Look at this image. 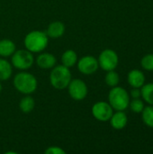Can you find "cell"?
<instances>
[{
    "instance_id": "8fae6325",
    "label": "cell",
    "mask_w": 153,
    "mask_h": 154,
    "mask_svg": "<svg viewBox=\"0 0 153 154\" xmlns=\"http://www.w3.org/2000/svg\"><path fill=\"white\" fill-rule=\"evenodd\" d=\"M109 121L114 129L122 130L126 126L128 118H127L126 114L124 111H117L116 113H114L112 115Z\"/></svg>"
},
{
    "instance_id": "4fadbf2b",
    "label": "cell",
    "mask_w": 153,
    "mask_h": 154,
    "mask_svg": "<svg viewBox=\"0 0 153 154\" xmlns=\"http://www.w3.org/2000/svg\"><path fill=\"white\" fill-rule=\"evenodd\" d=\"M128 83L133 88H140L144 85L145 82V77L144 74L139 70V69H133L129 72L127 77Z\"/></svg>"
},
{
    "instance_id": "5b68a950",
    "label": "cell",
    "mask_w": 153,
    "mask_h": 154,
    "mask_svg": "<svg viewBox=\"0 0 153 154\" xmlns=\"http://www.w3.org/2000/svg\"><path fill=\"white\" fill-rule=\"evenodd\" d=\"M11 64L17 69L27 70L29 69L34 62V57L32 52L28 50H18L15 51L11 56Z\"/></svg>"
},
{
    "instance_id": "9a60e30c",
    "label": "cell",
    "mask_w": 153,
    "mask_h": 154,
    "mask_svg": "<svg viewBox=\"0 0 153 154\" xmlns=\"http://www.w3.org/2000/svg\"><path fill=\"white\" fill-rule=\"evenodd\" d=\"M78 55L73 50H67L63 52L61 56V63L67 68H71L78 62Z\"/></svg>"
},
{
    "instance_id": "6da1fadb",
    "label": "cell",
    "mask_w": 153,
    "mask_h": 154,
    "mask_svg": "<svg viewBox=\"0 0 153 154\" xmlns=\"http://www.w3.org/2000/svg\"><path fill=\"white\" fill-rule=\"evenodd\" d=\"M25 49L32 53L42 52L48 46L49 37L42 31H32L26 34L23 41Z\"/></svg>"
},
{
    "instance_id": "52a82bcc",
    "label": "cell",
    "mask_w": 153,
    "mask_h": 154,
    "mask_svg": "<svg viewBox=\"0 0 153 154\" xmlns=\"http://www.w3.org/2000/svg\"><path fill=\"white\" fill-rule=\"evenodd\" d=\"M68 91L70 97L76 101H81L85 99L87 96V84L79 79H71L68 86Z\"/></svg>"
},
{
    "instance_id": "5bb4252c",
    "label": "cell",
    "mask_w": 153,
    "mask_h": 154,
    "mask_svg": "<svg viewBox=\"0 0 153 154\" xmlns=\"http://www.w3.org/2000/svg\"><path fill=\"white\" fill-rule=\"evenodd\" d=\"M16 51L15 43L9 39L0 40V56L1 57H10Z\"/></svg>"
},
{
    "instance_id": "2e32d148",
    "label": "cell",
    "mask_w": 153,
    "mask_h": 154,
    "mask_svg": "<svg viewBox=\"0 0 153 154\" xmlns=\"http://www.w3.org/2000/svg\"><path fill=\"white\" fill-rule=\"evenodd\" d=\"M13 74V65L5 59H0V81L7 80Z\"/></svg>"
},
{
    "instance_id": "603a6c76",
    "label": "cell",
    "mask_w": 153,
    "mask_h": 154,
    "mask_svg": "<svg viewBox=\"0 0 153 154\" xmlns=\"http://www.w3.org/2000/svg\"><path fill=\"white\" fill-rule=\"evenodd\" d=\"M46 154H65L66 152L59 147V146H50V147H48L45 152H44Z\"/></svg>"
},
{
    "instance_id": "7c38bea8",
    "label": "cell",
    "mask_w": 153,
    "mask_h": 154,
    "mask_svg": "<svg viewBox=\"0 0 153 154\" xmlns=\"http://www.w3.org/2000/svg\"><path fill=\"white\" fill-rule=\"evenodd\" d=\"M65 24L60 22V21H55L52 22L49 24L46 33L48 35V37L50 38H53V39H57L61 37L64 32H65Z\"/></svg>"
},
{
    "instance_id": "44dd1931",
    "label": "cell",
    "mask_w": 153,
    "mask_h": 154,
    "mask_svg": "<svg viewBox=\"0 0 153 154\" xmlns=\"http://www.w3.org/2000/svg\"><path fill=\"white\" fill-rule=\"evenodd\" d=\"M129 106L133 112L139 114V113H142V111L143 110L144 104L140 98H133V100L132 102H130Z\"/></svg>"
},
{
    "instance_id": "8992f818",
    "label": "cell",
    "mask_w": 153,
    "mask_h": 154,
    "mask_svg": "<svg viewBox=\"0 0 153 154\" xmlns=\"http://www.w3.org/2000/svg\"><path fill=\"white\" fill-rule=\"evenodd\" d=\"M97 60L99 67L102 69L106 71H110L115 69L119 62V58L117 53L114 50L106 49L100 53Z\"/></svg>"
},
{
    "instance_id": "ba28073f",
    "label": "cell",
    "mask_w": 153,
    "mask_h": 154,
    "mask_svg": "<svg viewBox=\"0 0 153 154\" xmlns=\"http://www.w3.org/2000/svg\"><path fill=\"white\" fill-rule=\"evenodd\" d=\"M113 110L114 109L109 103L105 101H99L94 104L91 109V113L95 119L100 122H107L110 120L112 115L114 114Z\"/></svg>"
},
{
    "instance_id": "7a4b0ae2",
    "label": "cell",
    "mask_w": 153,
    "mask_h": 154,
    "mask_svg": "<svg viewBox=\"0 0 153 154\" xmlns=\"http://www.w3.org/2000/svg\"><path fill=\"white\" fill-rule=\"evenodd\" d=\"M14 86L18 92L23 95H31L37 89L38 82L37 79L32 74L22 70V72L15 75Z\"/></svg>"
},
{
    "instance_id": "30bf717a",
    "label": "cell",
    "mask_w": 153,
    "mask_h": 154,
    "mask_svg": "<svg viewBox=\"0 0 153 154\" xmlns=\"http://www.w3.org/2000/svg\"><path fill=\"white\" fill-rule=\"evenodd\" d=\"M36 63L40 69H51L56 66L57 59L56 57L49 52L40 53L36 59Z\"/></svg>"
},
{
    "instance_id": "e0dca14e",
    "label": "cell",
    "mask_w": 153,
    "mask_h": 154,
    "mask_svg": "<svg viewBox=\"0 0 153 154\" xmlns=\"http://www.w3.org/2000/svg\"><path fill=\"white\" fill-rule=\"evenodd\" d=\"M34 107L35 100L30 95H25V97H23L19 102V108L24 114L31 113L34 109Z\"/></svg>"
},
{
    "instance_id": "9c48e42d",
    "label": "cell",
    "mask_w": 153,
    "mask_h": 154,
    "mask_svg": "<svg viewBox=\"0 0 153 154\" xmlns=\"http://www.w3.org/2000/svg\"><path fill=\"white\" fill-rule=\"evenodd\" d=\"M78 69L84 75H92L99 68L98 60L94 56H84L80 60H78Z\"/></svg>"
},
{
    "instance_id": "7402d4cb",
    "label": "cell",
    "mask_w": 153,
    "mask_h": 154,
    "mask_svg": "<svg viewBox=\"0 0 153 154\" xmlns=\"http://www.w3.org/2000/svg\"><path fill=\"white\" fill-rule=\"evenodd\" d=\"M142 67L149 71H153V54L145 55L141 60Z\"/></svg>"
},
{
    "instance_id": "3957f363",
    "label": "cell",
    "mask_w": 153,
    "mask_h": 154,
    "mask_svg": "<svg viewBox=\"0 0 153 154\" xmlns=\"http://www.w3.org/2000/svg\"><path fill=\"white\" fill-rule=\"evenodd\" d=\"M71 79L72 76L69 68H67L63 65H59L51 69L50 74V82L54 88L59 90L67 88Z\"/></svg>"
},
{
    "instance_id": "d6986e66",
    "label": "cell",
    "mask_w": 153,
    "mask_h": 154,
    "mask_svg": "<svg viewBox=\"0 0 153 154\" xmlns=\"http://www.w3.org/2000/svg\"><path fill=\"white\" fill-rule=\"evenodd\" d=\"M142 117L143 123L148 126L153 128V106H148L142 111Z\"/></svg>"
},
{
    "instance_id": "cb8c5ba5",
    "label": "cell",
    "mask_w": 153,
    "mask_h": 154,
    "mask_svg": "<svg viewBox=\"0 0 153 154\" xmlns=\"http://www.w3.org/2000/svg\"><path fill=\"white\" fill-rule=\"evenodd\" d=\"M131 96L133 98H140L141 97V90L137 88H133V89L131 91Z\"/></svg>"
},
{
    "instance_id": "ac0fdd59",
    "label": "cell",
    "mask_w": 153,
    "mask_h": 154,
    "mask_svg": "<svg viewBox=\"0 0 153 154\" xmlns=\"http://www.w3.org/2000/svg\"><path fill=\"white\" fill-rule=\"evenodd\" d=\"M141 96L146 103L153 106V83H148L142 87Z\"/></svg>"
},
{
    "instance_id": "d4e9b609",
    "label": "cell",
    "mask_w": 153,
    "mask_h": 154,
    "mask_svg": "<svg viewBox=\"0 0 153 154\" xmlns=\"http://www.w3.org/2000/svg\"><path fill=\"white\" fill-rule=\"evenodd\" d=\"M2 91V84H1V81H0V93Z\"/></svg>"
},
{
    "instance_id": "ffe728a7",
    "label": "cell",
    "mask_w": 153,
    "mask_h": 154,
    "mask_svg": "<svg viewBox=\"0 0 153 154\" xmlns=\"http://www.w3.org/2000/svg\"><path fill=\"white\" fill-rule=\"evenodd\" d=\"M105 81H106V84L111 88H114V87H116L120 81V78H119V75L117 72L114 70H110V71H107L106 75V78H105Z\"/></svg>"
},
{
    "instance_id": "277c9868",
    "label": "cell",
    "mask_w": 153,
    "mask_h": 154,
    "mask_svg": "<svg viewBox=\"0 0 153 154\" xmlns=\"http://www.w3.org/2000/svg\"><path fill=\"white\" fill-rule=\"evenodd\" d=\"M108 103L116 111H124L130 104L128 92L121 87H114L108 94Z\"/></svg>"
}]
</instances>
